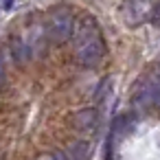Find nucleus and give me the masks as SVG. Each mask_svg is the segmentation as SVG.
Returning <instances> with one entry per match:
<instances>
[{
  "label": "nucleus",
  "mask_w": 160,
  "mask_h": 160,
  "mask_svg": "<svg viewBox=\"0 0 160 160\" xmlns=\"http://www.w3.org/2000/svg\"><path fill=\"white\" fill-rule=\"evenodd\" d=\"M103 55H105V46H103V38H101L97 24L83 22L77 33V44H75L77 62L86 68H94L103 62Z\"/></svg>",
  "instance_id": "nucleus-1"
},
{
  "label": "nucleus",
  "mask_w": 160,
  "mask_h": 160,
  "mask_svg": "<svg viewBox=\"0 0 160 160\" xmlns=\"http://www.w3.org/2000/svg\"><path fill=\"white\" fill-rule=\"evenodd\" d=\"M75 31V18L68 9H57L48 18V38L53 44H64Z\"/></svg>",
  "instance_id": "nucleus-2"
},
{
  "label": "nucleus",
  "mask_w": 160,
  "mask_h": 160,
  "mask_svg": "<svg viewBox=\"0 0 160 160\" xmlns=\"http://www.w3.org/2000/svg\"><path fill=\"white\" fill-rule=\"evenodd\" d=\"M97 123V112L94 110H79L72 116V127L75 129H90Z\"/></svg>",
  "instance_id": "nucleus-3"
},
{
  "label": "nucleus",
  "mask_w": 160,
  "mask_h": 160,
  "mask_svg": "<svg viewBox=\"0 0 160 160\" xmlns=\"http://www.w3.org/2000/svg\"><path fill=\"white\" fill-rule=\"evenodd\" d=\"M11 55L16 57L18 64H24V62L31 59V48L22 40H11Z\"/></svg>",
  "instance_id": "nucleus-4"
},
{
  "label": "nucleus",
  "mask_w": 160,
  "mask_h": 160,
  "mask_svg": "<svg viewBox=\"0 0 160 160\" xmlns=\"http://www.w3.org/2000/svg\"><path fill=\"white\" fill-rule=\"evenodd\" d=\"M70 156H75V158H83V156H88V142H75Z\"/></svg>",
  "instance_id": "nucleus-5"
},
{
  "label": "nucleus",
  "mask_w": 160,
  "mask_h": 160,
  "mask_svg": "<svg viewBox=\"0 0 160 160\" xmlns=\"http://www.w3.org/2000/svg\"><path fill=\"white\" fill-rule=\"evenodd\" d=\"M151 22L160 27V2H158V5H156V7L151 9Z\"/></svg>",
  "instance_id": "nucleus-6"
},
{
  "label": "nucleus",
  "mask_w": 160,
  "mask_h": 160,
  "mask_svg": "<svg viewBox=\"0 0 160 160\" xmlns=\"http://www.w3.org/2000/svg\"><path fill=\"white\" fill-rule=\"evenodd\" d=\"M11 5H13V0H5V7H7V9H9Z\"/></svg>",
  "instance_id": "nucleus-7"
},
{
  "label": "nucleus",
  "mask_w": 160,
  "mask_h": 160,
  "mask_svg": "<svg viewBox=\"0 0 160 160\" xmlns=\"http://www.w3.org/2000/svg\"><path fill=\"white\" fill-rule=\"evenodd\" d=\"M156 75H158V79H160V66H158V72H156Z\"/></svg>",
  "instance_id": "nucleus-8"
}]
</instances>
